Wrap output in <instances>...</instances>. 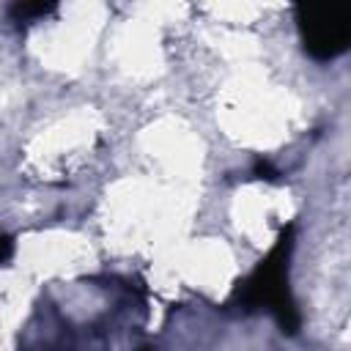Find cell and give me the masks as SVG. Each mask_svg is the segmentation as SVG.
I'll return each mask as SVG.
<instances>
[{
	"label": "cell",
	"mask_w": 351,
	"mask_h": 351,
	"mask_svg": "<svg viewBox=\"0 0 351 351\" xmlns=\"http://www.w3.org/2000/svg\"><path fill=\"white\" fill-rule=\"evenodd\" d=\"M291 250H293V225H285L274 247L266 252V258L252 269L250 277H244L236 285L230 296V304H236L244 313L269 310L282 335H296L302 326V315L288 285Z\"/></svg>",
	"instance_id": "6da1fadb"
},
{
	"label": "cell",
	"mask_w": 351,
	"mask_h": 351,
	"mask_svg": "<svg viewBox=\"0 0 351 351\" xmlns=\"http://www.w3.org/2000/svg\"><path fill=\"white\" fill-rule=\"evenodd\" d=\"M296 27L302 36V47L315 60H335L348 49L351 41V22L348 14L335 5H315L299 3L293 8Z\"/></svg>",
	"instance_id": "7a4b0ae2"
},
{
	"label": "cell",
	"mask_w": 351,
	"mask_h": 351,
	"mask_svg": "<svg viewBox=\"0 0 351 351\" xmlns=\"http://www.w3.org/2000/svg\"><path fill=\"white\" fill-rule=\"evenodd\" d=\"M8 11L14 19H33V16H44L55 11V3H14Z\"/></svg>",
	"instance_id": "3957f363"
},
{
	"label": "cell",
	"mask_w": 351,
	"mask_h": 351,
	"mask_svg": "<svg viewBox=\"0 0 351 351\" xmlns=\"http://www.w3.org/2000/svg\"><path fill=\"white\" fill-rule=\"evenodd\" d=\"M252 173H255V178H263V181H277V178H280V170H277V167H271V165H269V162H263V159H258V162H255Z\"/></svg>",
	"instance_id": "277c9868"
},
{
	"label": "cell",
	"mask_w": 351,
	"mask_h": 351,
	"mask_svg": "<svg viewBox=\"0 0 351 351\" xmlns=\"http://www.w3.org/2000/svg\"><path fill=\"white\" fill-rule=\"evenodd\" d=\"M14 252V239L8 233H0V263H5Z\"/></svg>",
	"instance_id": "5b68a950"
},
{
	"label": "cell",
	"mask_w": 351,
	"mask_h": 351,
	"mask_svg": "<svg viewBox=\"0 0 351 351\" xmlns=\"http://www.w3.org/2000/svg\"><path fill=\"white\" fill-rule=\"evenodd\" d=\"M140 351H156V348H151V346H143V348H140Z\"/></svg>",
	"instance_id": "8992f818"
}]
</instances>
